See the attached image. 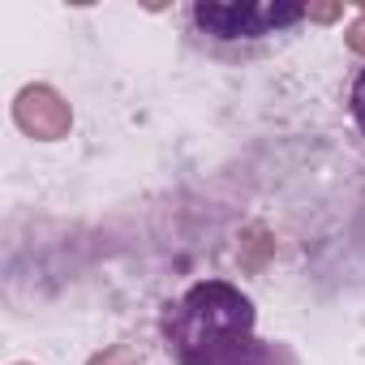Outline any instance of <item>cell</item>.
I'll return each instance as SVG.
<instances>
[{
    "mask_svg": "<svg viewBox=\"0 0 365 365\" xmlns=\"http://www.w3.org/2000/svg\"><path fill=\"white\" fill-rule=\"evenodd\" d=\"M309 18H322V22H331V18H339V5H309Z\"/></svg>",
    "mask_w": 365,
    "mask_h": 365,
    "instance_id": "ba28073f",
    "label": "cell"
},
{
    "mask_svg": "<svg viewBox=\"0 0 365 365\" xmlns=\"http://www.w3.org/2000/svg\"><path fill=\"white\" fill-rule=\"evenodd\" d=\"M228 365H288V356H284L279 348H267V344H254V339H250Z\"/></svg>",
    "mask_w": 365,
    "mask_h": 365,
    "instance_id": "277c9868",
    "label": "cell"
},
{
    "mask_svg": "<svg viewBox=\"0 0 365 365\" xmlns=\"http://www.w3.org/2000/svg\"><path fill=\"white\" fill-rule=\"evenodd\" d=\"M91 365H138V352H133V348H125V344H116V348L99 352Z\"/></svg>",
    "mask_w": 365,
    "mask_h": 365,
    "instance_id": "5b68a950",
    "label": "cell"
},
{
    "mask_svg": "<svg viewBox=\"0 0 365 365\" xmlns=\"http://www.w3.org/2000/svg\"><path fill=\"white\" fill-rule=\"evenodd\" d=\"M352 116H356V125H361V133H365V73H361L356 86H352Z\"/></svg>",
    "mask_w": 365,
    "mask_h": 365,
    "instance_id": "8992f818",
    "label": "cell"
},
{
    "mask_svg": "<svg viewBox=\"0 0 365 365\" xmlns=\"http://www.w3.org/2000/svg\"><path fill=\"white\" fill-rule=\"evenodd\" d=\"M348 48H352V52H361V56H365V18H361V22H352V26H348Z\"/></svg>",
    "mask_w": 365,
    "mask_h": 365,
    "instance_id": "52a82bcc",
    "label": "cell"
},
{
    "mask_svg": "<svg viewBox=\"0 0 365 365\" xmlns=\"http://www.w3.org/2000/svg\"><path fill=\"white\" fill-rule=\"evenodd\" d=\"M14 116L31 138H65L69 133V103L52 86H26L14 103Z\"/></svg>",
    "mask_w": 365,
    "mask_h": 365,
    "instance_id": "3957f363",
    "label": "cell"
},
{
    "mask_svg": "<svg viewBox=\"0 0 365 365\" xmlns=\"http://www.w3.org/2000/svg\"><path fill=\"white\" fill-rule=\"evenodd\" d=\"M250 331L254 305L224 279L194 284L163 318V335L180 365H228L250 344Z\"/></svg>",
    "mask_w": 365,
    "mask_h": 365,
    "instance_id": "6da1fadb",
    "label": "cell"
},
{
    "mask_svg": "<svg viewBox=\"0 0 365 365\" xmlns=\"http://www.w3.org/2000/svg\"><path fill=\"white\" fill-rule=\"evenodd\" d=\"M305 14V5H198L194 22L215 39H258L301 22Z\"/></svg>",
    "mask_w": 365,
    "mask_h": 365,
    "instance_id": "7a4b0ae2",
    "label": "cell"
}]
</instances>
